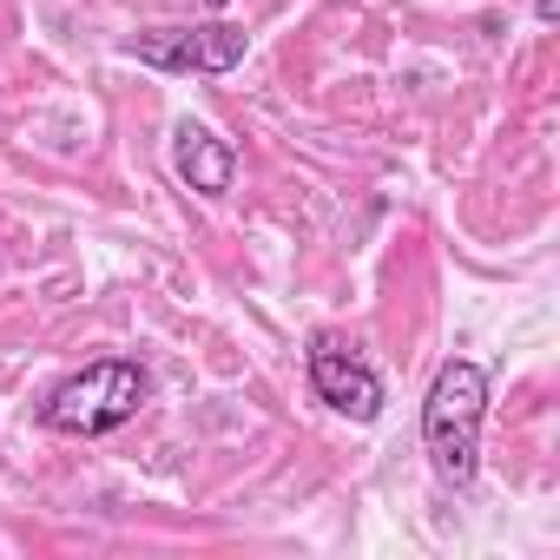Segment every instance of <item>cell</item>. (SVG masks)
I'll return each instance as SVG.
<instances>
[{
  "label": "cell",
  "instance_id": "cell-6",
  "mask_svg": "<svg viewBox=\"0 0 560 560\" xmlns=\"http://www.w3.org/2000/svg\"><path fill=\"white\" fill-rule=\"evenodd\" d=\"M534 14L540 21H560V0H534Z\"/></svg>",
  "mask_w": 560,
  "mask_h": 560
},
{
  "label": "cell",
  "instance_id": "cell-3",
  "mask_svg": "<svg viewBox=\"0 0 560 560\" xmlns=\"http://www.w3.org/2000/svg\"><path fill=\"white\" fill-rule=\"evenodd\" d=\"M244 27L231 21H205V27H165V34H139L126 40V54L139 67H159V73H231L244 67Z\"/></svg>",
  "mask_w": 560,
  "mask_h": 560
},
{
  "label": "cell",
  "instance_id": "cell-7",
  "mask_svg": "<svg viewBox=\"0 0 560 560\" xmlns=\"http://www.w3.org/2000/svg\"><path fill=\"white\" fill-rule=\"evenodd\" d=\"M205 8H211V14H224V8H231V0H205Z\"/></svg>",
  "mask_w": 560,
  "mask_h": 560
},
{
  "label": "cell",
  "instance_id": "cell-2",
  "mask_svg": "<svg viewBox=\"0 0 560 560\" xmlns=\"http://www.w3.org/2000/svg\"><path fill=\"white\" fill-rule=\"evenodd\" d=\"M145 402H152V370L139 357H100V363H86L80 376H67L40 402V422L54 435H113Z\"/></svg>",
  "mask_w": 560,
  "mask_h": 560
},
{
  "label": "cell",
  "instance_id": "cell-1",
  "mask_svg": "<svg viewBox=\"0 0 560 560\" xmlns=\"http://www.w3.org/2000/svg\"><path fill=\"white\" fill-rule=\"evenodd\" d=\"M481 416H488L481 363H468V357L442 363L429 383V402H422V448L448 488H475V475H481Z\"/></svg>",
  "mask_w": 560,
  "mask_h": 560
},
{
  "label": "cell",
  "instance_id": "cell-4",
  "mask_svg": "<svg viewBox=\"0 0 560 560\" xmlns=\"http://www.w3.org/2000/svg\"><path fill=\"white\" fill-rule=\"evenodd\" d=\"M311 389H317V402H330L350 422H376L383 416V376L343 337H311Z\"/></svg>",
  "mask_w": 560,
  "mask_h": 560
},
{
  "label": "cell",
  "instance_id": "cell-5",
  "mask_svg": "<svg viewBox=\"0 0 560 560\" xmlns=\"http://www.w3.org/2000/svg\"><path fill=\"white\" fill-rule=\"evenodd\" d=\"M172 172H178L198 198H224L231 178H237V152H231V139H218L211 126L178 119V126H172Z\"/></svg>",
  "mask_w": 560,
  "mask_h": 560
}]
</instances>
